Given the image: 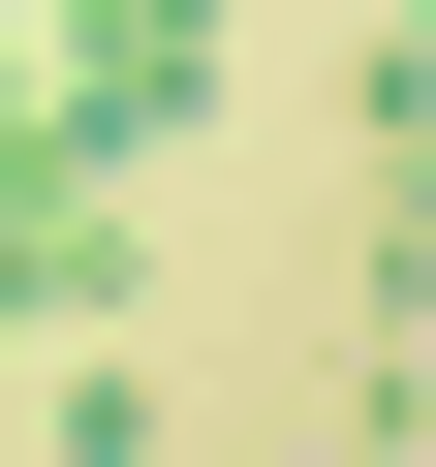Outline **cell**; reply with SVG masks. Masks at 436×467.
<instances>
[{
  "label": "cell",
  "instance_id": "obj_1",
  "mask_svg": "<svg viewBox=\"0 0 436 467\" xmlns=\"http://www.w3.org/2000/svg\"><path fill=\"white\" fill-rule=\"evenodd\" d=\"M125 187H0V343H125Z\"/></svg>",
  "mask_w": 436,
  "mask_h": 467
}]
</instances>
